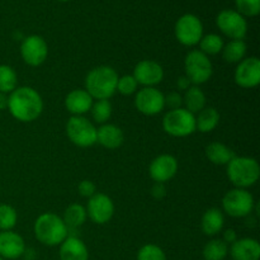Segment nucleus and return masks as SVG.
<instances>
[{
  "mask_svg": "<svg viewBox=\"0 0 260 260\" xmlns=\"http://www.w3.org/2000/svg\"><path fill=\"white\" fill-rule=\"evenodd\" d=\"M88 218V215H86V208L84 206L79 205V203H73V205L69 206L65 210V213H63V222L68 226L69 231L70 230H76L80 226L84 225V222Z\"/></svg>",
  "mask_w": 260,
  "mask_h": 260,
  "instance_id": "27",
  "label": "nucleus"
},
{
  "mask_svg": "<svg viewBox=\"0 0 260 260\" xmlns=\"http://www.w3.org/2000/svg\"><path fill=\"white\" fill-rule=\"evenodd\" d=\"M60 260H89L85 243L78 236H68L60 244Z\"/></svg>",
  "mask_w": 260,
  "mask_h": 260,
  "instance_id": "20",
  "label": "nucleus"
},
{
  "mask_svg": "<svg viewBox=\"0 0 260 260\" xmlns=\"http://www.w3.org/2000/svg\"><path fill=\"white\" fill-rule=\"evenodd\" d=\"M139 85L155 86L160 84L164 79V69L159 62L154 60H142L135 66L134 74Z\"/></svg>",
  "mask_w": 260,
  "mask_h": 260,
  "instance_id": "16",
  "label": "nucleus"
},
{
  "mask_svg": "<svg viewBox=\"0 0 260 260\" xmlns=\"http://www.w3.org/2000/svg\"><path fill=\"white\" fill-rule=\"evenodd\" d=\"M124 141L123 131L112 123L102 124L96 128V142L108 150H116L122 146Z\"/></svg>",
  "mask_w": 260,
  "mask_h": 260,
  "instance_id": "21",
  "label": "nucleus"
},
{
  "mask_svg": "<svg viewBox=\"0 0 260 260\" xmlns=\"http://www.w3.org/2000/svg\"><path fill=\"white\" fill-rule=\"evenodd\" d=\"M174 35L178 42L183 46L192 47L200 43L201 38L203 37V23L197 15L183 14L177 20L174 27Z\"/></svg>",
  "mask_w": 260,
  "mask_h": 260,
  "instance_id": "9",
  "label": "nucleus"
},
{
  "mask_svg": "<svg viewBox=\"0 0 260 260\" xmlns=\"http://www.w3.org/2000/svg\"><path fill=\"white\" fill-rule=\"evenodd\" d=\"M229 255V245L222 239L210 240L203 248L205 260H223Z\"/></svg>",
  "mask_w": 260,
  "mask_h": 260,
  "instance_id": "28",
  "label": "nucleus"
},
{
  "mask_svg": "<svg viewBox=\"0 0 260 260\" xmlns=\"http://www.w3.org/2000/svg\"><path fill=\"white\" fill-rule=\"evenodd\" d=\"M35 236L46 246H57L69 236V229L62 217L56 213L46 212L38 216L33 226Z\"/></svg>",
  "mask_w": 260,
  "mask_h": 260,
  "instance_id": "3",
  "label": "nucleus"
},
{
  "mask_svg": "<svg viewBox=\"0 0 260 260\" xmlns=\"http://www.w3.org/2000/svg\"><path fill=\"white\" fill-rule=\"evenodd\" d=\"M135 107L145 116H156L165 108V95L155 86H145L136 91Z\"/></svg>",
  "mask_w": 260,
  "mask_h": 260,
  "instance_id": "11",
  "label": "nucleus"
},
{
  "mask_svg": "<svg viewBox=\"0 0 260 260\" xmlns=\"http://www.w3.org/2000/svg\"><path fill=\"white\" fill-rule=\"evenodd\" d=\"M183 106V95L179 91H172L168 95H165V107L169 108V111L172 109H178L182 108Z\"/></svg>",
  "mask_w": 260,
  "mask_h": 260,
  "instance_id": "36",
  "label": "nucleus"
},
{
  "mask_svg": "<svg viewBox=\"0 0 260 260\" xmlns=\"http://www.w3.org/2000/svg\"><path fill=\"white\" fill-rule=\"evenodd\" d=\"M57 2H62V3H66V2H70V0H57Z\"/></svg>",
  "mask_w": 260,
  "mask_h": 260,
  "instance_id": "42",
  "label": "nucleus"
},
{
  "mask_svg": "<svg viewBox=\"0 0 260 260\" xmlns=\"http://www.w3.org/2000/svg\"><path fill=\"white\" fill-rule=\"evenodd\" d=\"M177 86H178V89H180V90L185 91L187 89H189L190 86H192V83H190V80L187 78V76L183 75V76H180V78H178Z\"/></svg>",
  "mask_w": 260,
  "mask_h": 260,
  "instance_id": "40",
  "label": "nucleus"
},
{
  "mask_svg": "<svg viewBox=\"0 0 260 260\" xmlns=\"http://www.w3.org/2000/svg\"><path fill=\"white\" fill-rule=\"evenodd\" d=\"M206 94L203 93L202 89L197 85H192L189 89H187L183 95V104L187 111L190 113L196 114L202 111L206 107Z\"/></svg>",
  "mask_w": 260,
  "mask_h": 260,
  "instance_id": "25",
  "label": "nucleus"
},
{
  "mask_svg": "<svg viewBox=\"0 0 260 260\" xmlns=\"http://www.w3.org/2000/svg\"><path fill=\"white\" fill-rule=\"evenodd\" d=\"M8 111L19 122L36 121L43 111L42 96L30 86H19L8 95Z\"/></svg>",
  "mask_w": 260,
  "mask_h": 260,
  "instance_id": "1",
  "label": "nucleus"
},
{
  "mask_svg": "<svg viewBox=\"0 0 260 260\" xmlns=\"http://www.w3.org/2000/svg\"><path fill=\"white\" fill-rule=\"evenodd\" d=\"M222 208L231 217H248L255 208V201L249 190L234 188L223 196Z\"/></svg>",
  "mask_w": 260,
  "mask_h": 260,
  "instance_id": "7",
  "label": "nucleus"
},
{
  "mask_svg": "<svg viewBox=\"0 0 260 260\" xmlns=\"http://www.w3.org/2000/svg\"><path fill=\"white\" fill-rule=\"evenodd\" d=\"M8 109V94L0 93V111Z\"/></svg>",
  "mask_w": 260,
  "mask_h": 260,
  "instance_id": "41",
  "label": "nucleus"
},
{
  "mask_svg": "<svg viewBox=\"0 0 260 260\" xmlns=\"http://www.w3.org/2000/svg\"><path fill=\"white\" fill-rule=\"evenodd\" d=\"M118 74L113 68L107 65L91 69L85 78V90L95 101L108 99L117 91Z\"/></svg>",
  "mask_w": 260,
  "mask_h": 260,
  "instance_id": "2",
  "label": "nucleus"
},
{
  "mask_svg": "<svg viewBox=\"0 0 260 260\" xmlns=\"http://www.w3.org/2000/svg\"><path fill=\"white\" fill-rule=\"evenodd\" d=\"M184 70L192 85L198 86L210 80L213 74V66L207 55L200 50H192L185 56Z\"/></svg>",
  "mask_w": 260,
  "mask_h": 260,
  "instance_id": "6",
  "label": "nucleus"
},
{
  "mask_svg": "<svg viewBox=\"0 0 260 260\" xmlns=\"http://www.w3.org/2000/svg\"><path fill=\"white\" fill-rule=\"evenodd\" d=\"M24 239L15 231H0V256L3 259L17 260L24 254Z\"/></svg>",
  "mask_w": 260,
  "mask_h": 260,
  "instance_id": "17",
  "label": "nucleus"
},
{
  "mask_svg": "<svg viewBox=\"0 0 260 260\" xmlns=\"http://www.w3.org/2000/svg\"><path fill=\"white\" fill-rule=\"evenodd\" d=\"M151 194L152 197L156 200H161L167 196V188H165L164 183H155L151 188Z\"/></svg>",
  "mask_w": 260,
  "mask_h": 260,
  "instance_id": "38",
  "label": "nucleus"
},
{
  "mask_svg": "<svg viewBox=\"0 0 260 260\" xmlns=\"http://www.w3.org/2000/svg\"><path fill=\"white\" fill-rule=\"evenodd\" d=\"M178 160L173 155L162 154L155 157L149 167V174L155 183H167L178 173Z\"/></svg>",
  "mask_w": 260,
  "mask_h": 260,
  "instance_id": "15",
  "label": "nucleus"
},
{
  "mask_svg": "<svg viewBox=\"0 0 260 260\" xmlns=\"http://www.w3.org/2000/svg\"><path fill=\"white\" fill-rule=\"evenodd\" d=\"M66 135L79 147H90L96 144V127L84 116H71L69 118Z\"/></svg>",
  "mask_w": 260,
  "mask_h": 260,
  "instance_id": "8",
  "label": "nucleus"
},
{
  "mask_svg": "<svg viewBox=\"0 0 260 260\" xmlns=\"http://www.w3.org/2000/svg\"><path fill=\"white\" fill-rule=\"evenodd\" d=\"M228 178L235 188L246 189L259 180V162L250 156H235L228 165Z\"/></svg>",
  "mask_w": 260,
  "mask_h": 260,
  "instance_id": "4",
  "label": "nucleus"
},
{
  "mask_svg": "<svg viewBox=\"0 0 260 260\" xmlns=\"http://www.w3.org/2000/svg\"><path fill=\"white\" fill-rule=\"evenodd\" d=\"M18 76L9 65H0V93L10 94L18 88Z\"/></svg>",
  "mask_w": 260,
  "mask_h": 260,
  "instance_id": "30",
  "label": "nucleus"
},
{
  "mask_svg": "<svg viewBox=\"0 0 260 260\" xmlns=\"http://www.w3.org/2000/svg\"><path fill=\"white\" fill-rule=\"evenodd\" d=\"M222 240L225 241L228 245H231V244H234L238 240V234H236V231L234 230V229H228V230L223 233Z\"/></svg>",
  "mask_w": 260,
  "mask_h": 260,
  "instance_id": "39",
  "label": "nucleus"
},
{
  "mask_svg": "<svg viewBox=\"0 0 260 260\" xmlns=\"http://www.w3.org/2000/svg\"><path fill=\"white\" fill-rule=\"evenodd\" d=\"M220 123V113L213 107H205L196 116V131L202 134L212 132Z\"/></svg>",
  "mask_w": 260,
  "mask_h": 260,
  "instance_id": "24",
  "label": "nucleus"
},
{
  "mask_svg": "<svg viewBox=\"0 0 260 260\" xmlns=\"http://www.w3.org/2000/svg\"><path fill=\"white\" fill-rule=\"evenodd\" d=\"M229 253L234 260H259L260 244L251 238L238 239L230 245Z\"/></svg>",
  "mask_w": 260,
  "mask_h": 260,
  "instance_id": "19",
  "label": "nucleus"
},
{
  "mask_svg": "<svg viewBox=\"0 0 260 260\" xmlns=\"http://www.w3.org/2000/svg\"><path fill=\"white\" fill-rule=\"evenodd\" d=\"M137 260H167V255L160 246L146 244L137 253Z\"/></svg>",
  "mask_w": 260,
  "mask_h": 260,
  "instance_id": "33",
  "label": "nucleus"
},
{
  "mask_svg": "<svg viewBox=\"0 0 260 260\" xmlns=\"http://www.w3.org/2000/svg\"><path fill=\"white\" fill-rule=\"evenodd\" d=\"M198 45H200L201 52H203L210 57V56H215L222 52L225 42H223L221 36L216 35V33H210V35L203 36Z\"/></svg>",
  "mask_w": 260,
  "mask_h": 260,
  "instance_id": "29",
  "label": "nucleus"
},
{
  "mask_svg": "<svg viewBox=\"0 0 260 260\" xmlns=\"http://www.w3.org/2000/svg\"><path fill=\"white\" fill-rule=\"evenodd\" d=\"M235 5L243 17H256L260 13V0H235Z\"/></svg>",
  "mask_w": 260,
  "mask_h": 260,
  "instance_id": "34",
  "label": "nucleus"
},
{
  "mask_svg": "<svg viewBox=\"0 0 260 260\" xmlns=\"http://www.w3.org/2000/svg\"><path fill=\"white\" fill-rule=\"evenodd\" d=\"M18 215L10 205H0V231L13 230L17 225Z\"/></svg>",
  "mask_w": 260,
  "mask_h": 260,
  "instance_id": "32",
  "label": "nucleus"
},
{
  "mask_svg": "<svg viewBox=\"0 0 260 260\" xmlns=\"http://www.w3.org/2000/svg\"><path fill=\"white\" fill-rule=\"evenodd\" d=\"M248 46L244 40H231L222 48V57L228 63H239L245 58Z\"/></svg>",
  "mask_w": 260,
  "mask_h": 260,
  "instance_id": "26",
  "label": "nucleus"
},
{
  "mask_svg": "<svg viewBox=\"0 0 260 260\" xmlns=\"http://www.w3.org/2000/svg\"><path fill=\"white\" fill-rule=\"evenodd\" d=\"M112 111H113V108H112V104L108 99L93 102V106L90 108V113L94 122L99 124L108 123L109 118L112 116Z\"/></svg>",
  "mask_w": 260,
  "mask_h": 260,
  "instance_id": "31",
  "label": "nucleus"
},
{
  "mask_svg": "<svg viewBox=\"0 0 260 260\" xmlns=\"http://www.w3.org/2000/svg\"><path fill=\"white\" fill-rule=\"evenodd\" d=\"M225 225V217H223L222 211L218 208H208L202 216L201 220V229L203 234L207 236H215L222 231Z\"/></svg>",
  "mask_w": 260,
  "mask_h": 260,
  "instance_id": "22",
  "label": "nucleus"
},
{
  "mask_svg": "<svg viewBox=\"0 0 260 260\" xmlns=\"http://www.w3.org/2000/svg\"><path fill=\"white\" fill-rule=\"evenodd\" d=\"M235 83L240 88L253 89L260 84V60L255 56L245 57L238 63L234 74Z\"/></svg>",
  "mask_w": 260,
  "mask_h": 260,
  "instance_id": "14",
  "label": "nucleus"
},
{
  "mask_svg": "<svg viewBox=\"0 0 260 260\" xmlns=\"http://www.w3.org/2000/svg\"><path fill=\"white\" fill-rule=\"evenodd\" d=\"M86 215L96 225H104L109 222L114 215L113 201L104 193L96 192L93 197L89 198Z\"/></svg>",
  "mask_w": 260,
  "mask_h": 260,
  "instance_id": "13",
  "label": "nucleus"
},
{
  "mask_svg": "<svg viewBox=\"0 0 260 260\" xmlns=\"http://www.w3.org/2000/svg\"><path fill=\"white\" fill-rule=\"evenodd\" d=\"M137 89H139V84H137L136 79L132 75H123L118 78L117 81V91L122 95H132L136 94Z\"/></svg>",
  "mask_w": 260,
  "mask_h": 260,
  "instance_id": "35",
  "label": "nucleus"
},
{
  "mask_svg": "<svg viewBox=\"0 0 260 260\" xmlns=\"http://www.w3.org/2000/svg\"><path fill=\"white\" fill-rule=\"evenodd\" d=\"M20 56L27 65L37 68L42 65L48 56V46L45 38L32 35L23 38L20 43Z\"/></svg>",
  "mask_w": 260,
  "mask_h": 260,
  "instance_id": "12",
  "label": "nucleus"
},
{
  "mask_svg": "<svg viewBox=\"0 0 260 260\" xmlns=\"http://www.w3.org/2000/svg\"><path fill=\"white\" fill-rule=\"evenodd\" d=\"M162 128L173 137H187L196 131V114L185 108L168 111L162 118Z\"/></svg>",
  "mask_w": 260,
  "mask_h": 260,
  "instance_id": "5",
  "label": "nucleus"
},
{
  "mask_svg": "<svg viewBox=\"0 0 260 260\" xmlns=\"http://www.w3.org/2000/svg\"><path fill=\"white\" fill-rule=\"evenodd\" d=\"M0 260H4V259H3V258H2V256H0Z\"/></svg>",
  "mask_w": 260,
  "mask_h": 260,
  "instance_id": "43",
  "label": "nucleus"
},
{
  "mask_svg": "<svg viewBox=\"0 0 260 260\" xmlns=\"http://www.w3.org/2000/svg\"><path fill=\"white\" fill-rule=\"evenodd\" d=\"M206 157L215 165H228L234 157L236 156L235 152L220 141L211 142L206 146Z\"/></svg>",
  "mask_w": 260,
  "mask_h": 260,
  "instance_id": "23",
  "label": "nucleus"
},
{
  "mask_svg": "<svg viewBox=\"0 0 260 260\" xmlns=\"http://www.w3.org/2000/svg\"><path fill=\"white\" fill-rule=\"evenodd\" d=\"M216 25L230 40H244L248 33L245 17L234 9H223L216 17Z\"/></svg>",
  "mask_w": 260,
  "mask_h": 260,
  "instance_id": "10",
  "label": "nucleus"
},
{
  "mask_svg": "<svg viewBox=\"0 0 260 260\" xmlns=\"http://www.w3.org/2000/svg\"><path fill=\"white\" fill-rule=\"evenodd\" d=\"M78 192L81 197L90 198L96 193V187L91 180H81L78 185Z\"/></svg>",
  "mask_w": 260,
  "mask_h": 260,
  "instance_id": "37",
  "label": "nucleus"
},
{
  "mask_svg": "<svg viewBox=\"0 0 260 260\" xmlns=\"http://www.w3.org/2000/svg\"><path fill=\"white\" fill-rule=\"evenodd\" d=\"M94 99L85 89H74L66 95L65 107L73 116H84L90 112Z\"/></svg>",
  "mask_w": 260,
  "mask_h": 260,
  "instance_id": "18",
  "label": "nucleus"
}]
</instances>
